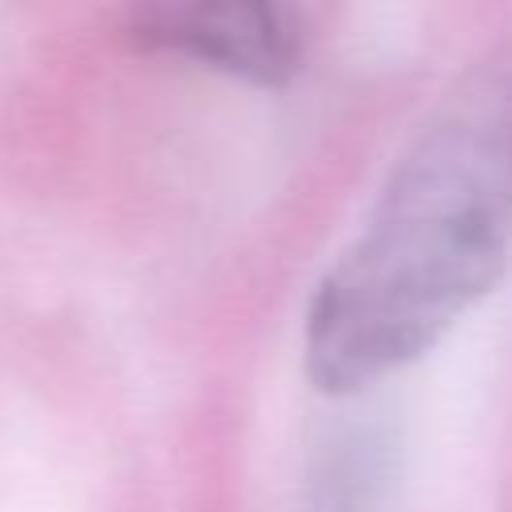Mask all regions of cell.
I'll return each instance as SVG.
<instances>
[{"mask_svg": "<svg viewBox=\"0 0 512 512\" xmlns=\"http://www.w3.org/2000/svg\"><path fill=\"white\" fill-rule=\"evenodd\" d=\"M512 248V64H472L384 176L360 236L312 292L308 376L352 392L424 356Z\"/></svg>", "mask_w": 512, "mask_h": 512, "instance_id": "cell-1", "label": "cell"}, {"mask_svg": "<svg viewBox=\"0 0 512 512\" xmlns=\"http://www.w3.org/2000/svg\"><path fill=\"white\" fill-rule=\"evenodd\" d=\"M132 28L156 48L252 84H284L304 52L296 12L276 4H152Z\"/></svg>", "mask_w": 512, "mask_h": 512, "instance_id": "cell-2", "label": "cell"}]
</instances>
